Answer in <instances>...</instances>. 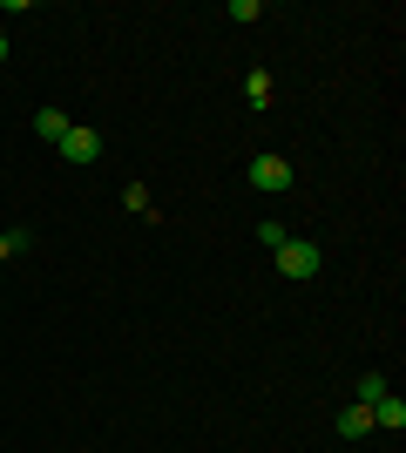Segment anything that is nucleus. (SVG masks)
Wrapping results in <instances>:
<instances>
[{"label":"nucleus","mask_w":406,"mask_h":453,"mask_svg":"<svg viewBox=\"0 0 406 453\" xmlns=\"http://www.w3.org/2000/svg\"><path fill=\"white\" fill-rule=\"evenodd\" d=\"M271 257H278V271H285V278H318V265H326V250L311 244V237H285Z\"/></svg>","instance_id":"f257e3e1"},{"label":"nucleus","mask_w":406,"mask_h":453,"mask_svg":"<svg viewBox=\"0 0 406 453\" xmlns=\"http://www.w3.org/2000/svg\"><path fill=\"white\" fill-rule=\"evenodd\" d=\"M285 183H291L285 156H251V189H285Z\"/></svg>","instance_id":"f03ea898"},{"label":"nucleus","mask_w":406,"mask_h":453,"mask_svg":"<svg viewBox=\"0 0 406 453\" xmlns=\"http://www.w3.org/2000/svg\"><path fill=\"white\" fill-rule=\"evenodd\" d=\"M61 156H68V163H102V135L96 129H68L61 135Z\"/></svg>","instance_id":"7ed1b4c3"},{"label":"nucleus","mask_w":406,"mask_h":453,"mask_svg":"<svg viewBox=\"0 0 406 453\" xmlns=\"http://www.w3.org/2000/svg\"><path fill=\"white\" fill-rule=\"evenodd\" d=\"M366 413H372V426H393V434H400V426H406V399L379 393V399H372V406H366Z\"/></svg>","instance_id":"20e7f679"},{"label":"nucleus","mask_w":406,"mask_h":453,"mask_svg":"<svg viewBox=\"0 0 406 453\" xmlns=\"http://www.w3.org/2000/svg\"><path fill=\"white\" fill-rule=\"evenodd\" d=\"M68 129H75V122H68L61 109H41L34 115V135H41V142H55V150H61V135H68Z\"/></svg>","instance_id":"39448f33"},{"label":"nucleus","mask_w":406,"mask_h":453,"mask_svg":"<svg viewBox=\"0 0 406 453\" xmlns=\"http://www.w3.org/2000/svg\"><path fill=\"white\" fill-rule=\"evenodd\" d=\"M366 434H372V413L359 406V399H352L346 413H339V440H366Z\"/></svg>","instance_id":"423d86ee"},{"label":"nucleus","mask_w":406,"mask_h":453,"mask_svg":"<svg viewBox=\"0 0 406 453\" xmlns=\"http://www.w3.org/2000/svg\"><path fill=\"white\" fill-rule=\"evenodd\" d=\"M14 250H27V230H0V265H7Z\"/></svg>","instance_id":"0eeeda50"},{"label":"nucleus","mask_w":406,"mask_h":453,"mask_svg":"<svg viewBox=\"0 0 406 453\" xmlns=\"http://www.w3.org/2000/svg\"><path fill=\"white\" fill-rule=\"evenodd\" d=\"M122 203H129L135 217H149V189H142V183H129V189H122Z\"/></svg>","instance_id":"6e6552de"},{"label":"nucleus","mask_w":406,"mask_h":453,"mask_svg":"<svg viewBox=\"0 0 406 453\" xmlns=\"http://www.w3.org/2000/svg\"><path fill=\"white\" fill-rule=\"evenodd\" d=\"M379 393H387V379H379V372H366V379H359V406H372Z\"/></svg>","instance_id":"1a4fd4ad"},{"label":"nucleus","mask_w":406,"mask_h":453,"mask_svg":"<svg viewBox=\"0 0 406 453\" xmlns=\"http://www.w3.org/2000/svg\"><path fill=\"white\" fill-rule=\"evenodd\" d=\"M0 61H7V35H0Z\"/></svg>","instance_id":"9d476101"}]
</instances>
